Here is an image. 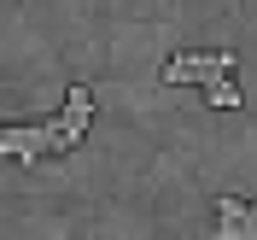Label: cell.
Segmentation results:
<instances>
[{
  "label": "cell",
  "instance_id": "1",
  "mask_svg": "<svg viewBox=\"0 0 257 240\" xmlns=\"http://www.w3.org/2000/svg\"><path fill=\"white\" fill-rule=\"evenodd\" d=\"M59 152V135L53 123H18V129H0V158H18V164H35Z\"/></svg>",
  "mask_w": 257,
  "mask_h": 240
},
{
  "label": "cell",
  "instance_id": "2",
  "mask_svg": "<svg viewBox=\"0 0 257 240\" xmlns=\"http://www.w3.org/2000/svg\"><path fill=\"white\" fill-rule=\"evenodd\" d=\"M234 64H240V59H234L228 47H222V53H176V59L164 64V82H176V88L199 82V88H205L210 76H222V70H234Z\"/></svg>",
  "mask_w": 257,
  "mask_h": 240
},
{
  "label": "cell",
  "instance_id": "3",
  "mask_svg": "<svg viewBox=\"0 0 257 240\" xmlns=\"http://www.w3.org/2000/svg\"><path fill=\"white\" fill-rule=\"evenodd\" d=\"M88 123H94V94L88 88H70L64 94V112L53 117V135H59V152H70V146H82V135H88Z\"/></svg>",
  "mask_w": 257,
  "mask_h": 240
},
{
  "label": "cell",
  "instance_id": "4",
  "mask_svg": "<svg viewBox=\"0 0 257 240\" xmlns=\"http://www.w3.org/2000/svg\"><path fill=\"white\" fill-rule=\"evenodd\" d=\"M205 100H210V106H216V112H234V106H240V82H234V70H222V76H210L205 82Z\"/></svg>",
  "mask_w": 257,
  "mask_h": 240
},
{
  "label": "cell",
  "instance_id": "5",
  "mask_svg": "<svg viewBox=\"0 0 257 240\" xmlns=\"http://www.w3.org/2000/svg\"><path fill=\"white\" fill-rule=\"evenodd\" d=\"M245 228V199H216V234H240Z\"/></svg>",
  "mask_w": 257,
  "mask_h": 240
},
{
  "label": "cell",
  "instance_id": "6",
  "mask_svg": "<svg viewBox=\"0 0 257 240\" xmlns=\"http://www.w3.org/2000/svg\"><path fill=\"white\" fill-rule=\"evenodd\" d=\"M240 234H251V240H257V199L245 205V228H240Z\"/></svg>",
  "mask_w": 257,
  "mask_h": 240
}]
</instances>
